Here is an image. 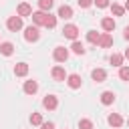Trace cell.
Wrapping results in <instances>:
<instances>
[{
	"label": "cell",
	"mask_w": 129,
	"mask_h": 129,
	"mask_svg": "<svg viewBox=\"0 0 129 129\" xmlns=\"http://www.w3.org/2000/svg\"><path fill=\"white\" fill-rule=\"evenodd\" d=\"M6 26H8V30H12V32H16V30H20L22 28V16H10L8 20H6Z\"/></svg>",
	"instance_id": "1"
},
{
	"label": "cell",
	"mask_w": 129,
	"mask_h": 129,
	"mask_svg": "<svg viewBox=\"0 0 129 129\" xmlns=\"http://www.w3.org/2000/svg\"><path fill=\"white\" fill-rule=\"evenodd\" d=\"M62 36H67V38H71V40H77V38H79V28H77L75 24H64V26H62Z\"/></svg>",
	"instance_id": "2"
},
{
	"label": "cell",
	"mask_w": 129,
	"mask_h": 129,
	"mask_svg": "<svg viewBox=\"0 0 129 129\" xmlns=\"http://www.w3.org/2000/svg\"><path fill=\"white\" fill-rule=\"evenodd\" d=\"M24 38H26L28 42H36V40L40 38V30H38V26H28V28L24 30Z\"/></svg>",
	"instance_id": "3"
},
{
	"label": "cell",
	"mask_w": 129,
	"mask_h": 129,
	"mask_svg": "<svg viewBox=\"0 0 129 129\" xmlns=\"http://www.w3.org/2000/svg\"><path fill=\"white\" fill-rule=\"evenodd\" d=\"M52 58H54L56 62H64V60L69 58V50H67L64 46H56V48L52 50Z\"/></svg>",
	"instance_id": "4"
},
{
	"label": "cell",
	"mask_w": 129,
	"mask_h": 129,
	"mask_svg": "<svg viewBox=\"0 0 129 129\" xmlns=\"http://www.w3.org/2000/svg\"><path fill=\"white\" fill-rule=\"evenodd\" d=\"M42 105H44V109L54 111V109L58 107V99H56L54 95H46V97H44V101H42Z\"/></svg>",
	"instance_id": "5"
},
{
	"label": "cell",
	"mask_w": 129,
	"mask_h": 129,
	"mask_svg": "<svg viewBox=\"0 0 129 129\" xmlns=\"http://www.w3.org/2000/svg\"><path fill=\"white\" fill-rule=\"evenodd\" d=\"M46 14H48V12H42V10H38V12H32L30 16H32V22H34V26H44Z\"/></svg>",
	"instance_id": "6"
},
{
	"label": "cell",
	"mask_w": 129,
	"mask_h": 129,
	"mask_svg": "<svg viewBox=\"0 0 129 129\" xmlns=\"http://www.w3.org/2000/svg\"><path fill=\"white\" fill-rule=\"evenodd\" d=\"M16 14H18V16H22V18H24V16H30V14H32L30 4H28V2H20V4H18V8H16Z\"/></svg>",
	"instance_id": "7"
},
{
	"label": "cell",
	"mask_w": 129,
	"mask_h": 129,
	"mask_svg": "<svg viewBox=\"0 0 129 129\" xmlns=\"http://www.w3.org/2000/svg\"><path fill=\"white\" fill-rule=\"evenodd\" d=\"M81 83H83V79H81L79 75H67V85H69L71 89H79Z\"/></svg>",
	"instance_id": "8"
},
{
	"label": "cell",
	"mask_w": 129,
	"mask_h": 129,
	"mask_svg": "<svg viewBox=\"0 0 129 129\" xmlns=\"http://www.w3.org/2000/svg\"><path fill=\"white\" fill-rule=\"evenodd\" d=\"M107 123H109L111 127H121V125H123V117H121L119 113H111V115L107 117Z\"/></svg>",
	"instance_id": "9"
},
{
	"label": "cell",
	"mask_w": 129,
	"mask_h": 129,
	"mask_svg": "<svg viewBox=\"0 0 129 129\" xmlns=\"http://www.w3.org/2000/svg\"><path fill=\"white\" fill-rule=\"evenodd\" d=\"M58 18H62V20L73 18V8H71V6H67V4H62V6L58 8Z\"/></svg>",
	"instance_id": "10"
},
{
	"label": "cell",
	"mask_w": 129,
	"mask_h": 129,
	"mask_svg": "<svg viewBox=\"0 0 129 129\" xmlns=\"http://www.w3.org/2000/svg\"><path fill=\"white\" fill-rule=\"evenodd\" d=\"M113 44V36L109 34V32H103L101 36H99V46H103V48H109Z\"/></svg>",
	"instance_id": "11"
},
{
	"label": "cell",
	"mask_w": 129,
	"mask_h": 129,
	"mask_svg": "<svg viewBox=\"0 0 129 129\" xmlns=\"http://www.w3.org/2000/svg\"><path fill=\"white\" fill-rule=\"evenodd\" d=\"M50 75H52V79H54V81H64V79H67V73H64V69H62V67H52Z\"/></svg>",
	"instance_id": "12"
},
{
	"label": "cell",
	"mask_w": 129,
	"mask_h": 129,
	"mask_svg": "<svg viewBox=\"0 0 129 129\" xmlns=\"http://www.w3.org/2000/svg\"><path fill=\"white\" fill-rule=\"evenodd\" d=\"M101 103L103 105H113L115 103V93L113 91H103L101 93Z\"/></svg>",
	"instance_id": "13"
},
{
	"label": "cell",
	"mask_w": 129,
	"mask_h": 129,
	"mask_svg": "<svg viewBox=\"0 0 129 129\" xmlns=\"http://www.w3.org/2000/svg\"><path fill=\"white\" fill-rule=\"evenodd\" d=\"M101 26H103L105 32H113V30H115V20H113L111 16H107V18L101 20Z\"/></svg>",
	"instance_id": "14"
},
{
	"label": "cell",
	"mask_w": 129,
	"mask_h": 129,
	"mask_svg": "<svg viewBox=\"0 0 129 129\" xmlns=\"http://www.w3.org/2000/svg\"><path fill=\"white\" fill-rule=\"evenodd\" d=\"M91 77H93V81H97V83H103V81L107 79V73H105V69H93Z\"/></svg>",
	"instance_id": "15"
},
{
	"label": "cell",
	"mask_w": 129,
	"mask_h": 129,
	"mask_svg": "<svg viewBox=\"0 0 129 129\" xmlns=\"http://www.w3.org/2000/svg\"><path fill=\"white\" fill-rule=\"evenodd\" d=\"M14 75H16V77H26V75H28V64H26V62H18V64L14 67Z\"/></svg>",
	"instance_id": "16"
},
{
	"label": "cell",
	"mask_w": 129,
	"mask_h": 129,
	"mask_svg": "<svg viewBox=\"0 0 129 129\" xmlns=\"http://www.w3.org/2000/svg\"><path fill=\"white\" fill-rule=\"evenodd\" d=\"M36 91H38V83L36 81H26L24 83V93L26 95H34Z\"/></svg>",
	"instance_id": "17"
},
{
	"label": "cell",
	"mask_w": 129,
	"mask_h": 129,
	"mask_svg": "<svg viewBox=\"0 0 129 129\" xmlns=\"http://www.w3.org/2000/svg\"><path fill=\"white\" fill-rule=\"evenodd\" d=\"M0 52H2L4 56H10V54L14 52V44H12V42H0Z\"/></svg>",
	"instance_id": "18"
},
{
	"label": "cell",
	"mask_w": 129,
	"mask_h": 129,
	"mask_svg": "<svg viewBox=\"0 0 129 129\" xmlns=\"http://www.w3.org/2000/svg\"><path fill=\"white\" fill-rule=\"evenodd\" d=\"M123 60H125V56H123V54H119V52H113V54H111V58H109V62H111L113 67H123Z\"/></svg>",
	"instance_id": "19"
},
{
	"label": "cell",
	"mask_w": 129,
	"mask_h": 129,
	"mask_svg": "<svg viewBox=\"0 0 129 129\" xmlns=\"http://www.w3.org/2000/svg\"><path fill=\"white\" fill-rule=\"evenodd\" d=\"M52 4H54V0H38V8H40L42 12H50Z\"/></svg>",
	"instance_id": "20"
},
{
	"label": "cell",
	"mask_w": 129,
	"mask_h": 129,
	"mask_svg": "<svg viewBox=\"0 0 129 129\" xmlns=\"http://www.w3.org/2000/svg\"><path fill=\"white\" fill-rule=\"evenodd\" d=\"M109 6H111L113 16H123V14H125V8H123L121 4H109Z\"/></svg>",
	"instance_id": "21"
},
{
	"label": "cell",
	"mask_w": 129,
	"mask_h": 129,
	"mask_svg": "<svg viewBox=\"0 0 129 129\" xmlns=\"http://www.w3.org/2000/svg\"><path fill=\"white\" fill-rule=\"evenodd\" d=\"M44 26H46V28H54V26H56V16H52V14L48 12V14H46V20H44Z\"/></svg>",
	"instance_id": "22"
},
{
	"label": "cell",
	"mask_w": 129,
	"mask_h": 129,
	"mask_svg": "<svg viewBox=\"0 0 129 129\" xmlns=\"http://www.w3.org/2000/svg\"><path fill=\"white\" fill-rule=\"evenodd\" d=\"M99 32H95V30H91V32H87V40L91 42V44H99Z\"/></svg>",
	"instance_id": "23"
},
{
	"label": "cell",
	"mask_w": 129,
	"mask_h": 129,
	"mask_svg": "<svg viewBox=\"0 0 129 129\" xmlns=\"http://www.w3.org/2000/svg\"><path fill=\"white\" fill-rule=\"evenodd\" d=\"M71 48H73L75 54H85V46H83L79 40H73V46H71Z\"/></svg>",
	"instance_id": "24"
},
{
	"label": "cell",
	"mask_w": 129,
	"mask_h": 129,
	"mask_svg": "<svg viewBox=\"0 0 129 129\" xmlns=\"http://www.w3.org/2000/svg\"><path fill=\"white\" fill-rule=\"evenodd\" d=\"M119 79L129 81V67H119Z\"/></svg>",
	"instance_id": "25"
},
{
	"label": "cell",
	"mask_w": 129,
	"mask_h": 129,
	"mask_svg": "<svg viewBox=\"0 0 129 129\" xmlns=\"http://www.w3.org/2000/svg\"><path fill=\"white\" fill-rule=\"evenodd\" d=\"M79 129H93V121L91 119H81L79 121Z\"/></svg>",
	"instance_id": "26"
},
{
	"label": "cell",
	"mask_w": 129,
	"mask_h": 129,
	"mask_svg": "<svg viewBox=\"0 0 129 129\" xmlns=\"http://www.w3.org/2000/svg\"><path fill=\"white\" fill-rule=\"evenodd\" d=\"M30 123H32V125H40V123H42V115H40V113H32V115H30Z\"/></svg>",
	"instance_id": "27"
},
{
	"label": "cell",
	"mask_w": 129,
	"mask_h": 129,
	"mask_svg": "<svg viewBox=\"0 0 129 129\" xmlns=\"http://www.w3.org/2000/svg\"><path fill=\"white\" fill-rule=\"evenodd\" d=\"M93 4L99 6V8H107L109 6V0H93Z\"/></svg>",
	"instance_id": "28"
},
{
	"label": "cell",
	"mask_w": 129,
	"mask_h": 129,
	"mask_svg": "<svg viewBox=\"0 0 129 129\" xmlns=\"http://www.w3.org/2000/svg\"><path fill=\"white\" fill-rule=\"evenodd\" d=\"M77 2H79V6H81V8H89V6L93 4V0H77Z\"/></svg>",
	"instance_id": "29"
},
{
	"label": "cell",
	"mask_w": 129,
	"mask_h": 129,
	"mask_svg": "<svg viewBox=\"0 0 129 129\" xmlns=\"http://www.w3.org/2000/svg\"><path fill=\"white\" fill-rule=\"evenodd\" d=\"M40 129H54V123H40Z\"/></svg>",
	"instance_id": "30"
},
{
	"label": "cell",
	"mask_w": 129,
	"mask_h": 129,
	"mask_svg": "<svg viewBox=\"0 0 129 129\" xmlns=\"http://www.w3.org/2000/svg\"><path fill=\"white\" fill-rule=\"evenodd\" d=\"M123 36H125V38H127V40H129V26H127V28H125V30H123Z\"/></svg>",
	"instance_id": "31"
},
{
	"label": "cell",
	"mask_w": 129,
	"mask_h": 129,
	"mask_svg": "<svg viewBox=\"0 0 129 129\" xmlns=\"http://www.w3.org/2000/svg\"><path fill=\"white\" fill-rule=\"evenodd\" d=\"M123 56H125V58H129V48H125V52H123Z\"/></svg>",
	"instance_id": "32"
},
{
	"label": "cell",
	"mask_w": 129,
	"mask_h": 129,
	"mask_svg": "<svg viewBox=\"0 0 129 129\" xmlns=\"http://www.w3.org/2000/svg\"><path fill=\"white\" fill-rule=\"evenodd\" d=\"M123 8H125V10H129V0L125 2V6H123Z\"/></svg>",
	"instance_id": "33"
},
{
	"label": "cell",
	"mask_w": 129,
	"mask_h": 129,
	"mask_svg": "<svg viewBox=\"0 0 129 129\" xmlns=\"http://www.w3.org/2000/svg\"><path fill=\"white\" fill-rule=\"evenodd\" d=\"M127 125H129V121H127Z\"/></svg>",
	"instance_id": "34"
}]
</instances>
